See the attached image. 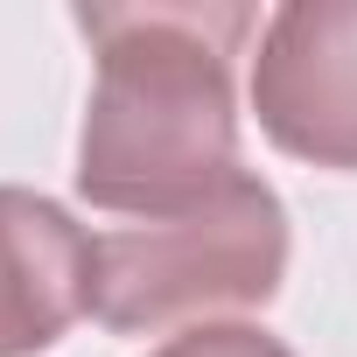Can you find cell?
Masks as SVG:
<instances>
[{"instance_id": "cell-2", "label": "cell", "mask_w": 357, "mask_h": 357, "mask_svg": "<svg viewBox=\"0 0 357 357\" xmlns=\"http://www.w3.org/2000/svg\"><path fill=\"white\" fill-rule=\"evenodd\" d=\"M287 280V204L259 175H231L218 197L175 218L98 231L91 315L112 336L204 329L231 308H266Z\"/></svg>"}, {"instance_id": "cell-3", "label": "cell", "mask_w": 357, "mask_h": 357, "mask_svg": "<svg viewBox=\"0 0 357 357\" xmlns=\"http://www.w3.org/2000/svg\"><path fill=\"white\" fill-rule=\"evenodd\" d=\"M252 112L280 154L357 175V0H287L266 15Z\"/></svg>"}, {"instance_id": "cell-5", "label": "cell", "mask_w": 357, "mask_h": 357, "mask_svg": "<svg viewBox=\"0 0 357 357\" xmlns=\"http://www.w3.org/2000/svg\"><path fill=\"white\" fill-rule=\"evenodd\" d=\"M147 357H294L280 336L252 329V322H204V329H183V336H168L161 350Z\"/></svg>"}, {"instance_id": "cell-4", "label": "cell", "mask_w": 357, "mask_h": 357, "mask_svg": "<svg viewBox=\"0 0 357 357\" xmlns=\"http://www.w3.org/2000/svg\"><path fill=\"white\" fill-rule=\"evenodd\" d=\"M98 238L36 197L0 183V357H43L77 315H91Z\"/></svg>"}, {"instance_id": "cell-1", "label": "cell", "mask_w": 357, "mask_h": 357, "mask_svg": "<svg viewBox=\"0 0 357 357\" xmlns=\"http://www.w3.org/2000/svg\"><path fill=\"white\" fill-rule=\"evenodd\" d=\"M98 77L77 133V197L112 218H175L238 175L231 56L252 8H77Z\"/></svg>"}]
</instances>
